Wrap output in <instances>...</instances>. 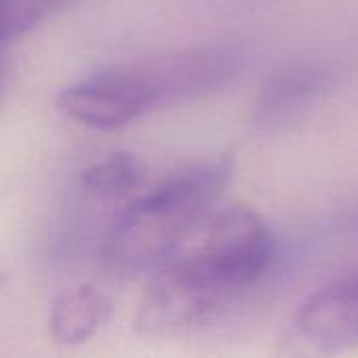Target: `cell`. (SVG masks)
<instances>
[{"instance_id": "cell-10", "label": "cell", "mask_w": 358, "mask_h": 358, "mask_svg": "<svg viewBox=\"0 0 358 358\" xmlns=\"http://www.w3.org/2000/svg\"><path fill=\"white\" fill-rule=\"evenodd\" d=\"M2 285H4V277H2V273H0V289H2Z\"/></svg>"}, {"instance_id": "cell-5", "label": "cell", "mask_w": 358, "mask_h": 358, "mask_svg": "<svg viewBox=\"0 0 358 358\" xmlns=\"http://www.w3.org/2000/svg\"><path fill=\"white\" fill-rule=\"evenodd\" d=\"M300 336L321 350L358 344V273L317 289L296 317Z\"/></svg>"}, {"instance_id": "cell-8", "label": "cell", "mask_w": 358, "mask_h": 358, "mask_svg": "<svg viewBox=\"0 0 358 358\" xmlns=\"http://www.w3.org/2000/svg\"><path fill=\"white\" fill-rule=\"evenodd\" d=\"M143 164L136 155L117 151L82 172V187L96 197H122L143 180Z\"/></svg>"}, {"instance_id": "cell-4", "label": "cell", "mask_w": 358, "mask_h": 358, "mask_svg": "<svg viewBox=\"0 0 358 358\" xmlns=\"http://www.w3.org/2000/svg\"><path fill=\"white\" fill-rule=\"evenodd\" d=\"M57 107L65 117L92 130H117L147 113L120 65L63 88L57 96Z\"/></svg>"}, {"instance_id": "cell-11", "label": "cell", "mask_w": 358, "mask_h": 358, "mask_svg": "<svg viewBox=\"0 0 358 358\" xmlns=\"http://www.w3.org/2000/svg\"><path fill=\"white\" fill-rule=\"evenodd\" d=\"M0 88H2V63H0Z\"/></svg>"}, {"instance_id": "cell-2", "label": "cell", "mask_w": 358, "mask_h": 358, "mask_svg": "<svg viewBox=\"0 0 358 358\" xmlns=\"http://www.w3.org/2000/svg\"><path fill=\"white\" fill-rule=\"evenodd\" d=\"M233 176V155L199 162L132 201L107 237V262L122 275H153L214 214Z\"/></svg>"}, {"instance_id": "cell-7", "label": "cell", "mask_w": 358, "mask_h": 358, "mask_svg": "<svg viewBox=\"0 0 358 358\" xmlns=\"http://www.w3.org/2000/svg\"><path fill=\"white\" fill-rule=\"evenodd\" d=\"M111 317V298L96 285L82 283L63 289L52 300L48 310V331L57 344L73 348L92 340Z\"/></svg>"}, {"instance_id": "cell-6", "label": "cell", "mask_w": 358, "mask_h": 358, "mask_svg": "<svg viewBox=\"0 0 358 358\" xmlns=\"http://www.w3.org/2000/svg\"><path fill=\"white\" fill-rule=\"evenodd\" d=\"M329 86V73L313 63H298L273 73L254 105V120L264 130H283L313 109Z\"/></svg>"}, {"instance_id": "cell-9", "label": "cell", "mask_w": 358, "mask_h": 358, "mask_svg": "<svg viewBox=\"0 0 358 358\" xmlns=\"http://www.w3.org/2000/svg\"><path fill=\"white\" fill-rule=\"evenodd\" d=\"M71 0H0V46L29 34Z\"/></svg>"}, {"instance_id": "cell-3", "label": "cell", "mask_w": 358, "mask_h": 358, "mask_svg": "<svg viewBox=\"0 0 358 358\" xmlns=\"http://www.w3.org/2000/svg\"><path fill=\"white\" fill-rule=\"evenodd\" d=\"M245 61L248 55L239 44L216 40L128 63L122 69L149 113L227 88L241 76Z\"/></svg>"}, {"instance_id": "cell-1", "label": "cell", "mask_w": 358, "mask_h": 358, "mask_svg": "<svg viewBox=\"0 0 358 358\" xmlns=\"http://www.w3.org/2000/svg\"><path fill=\"white\" fill-rule=\"evenodd\" d=\"M275 250V233L254 208L214 210L195 237L149 275L136 334L170 336L218 317L268 273Z\"/></svg>"}]
</instances>
